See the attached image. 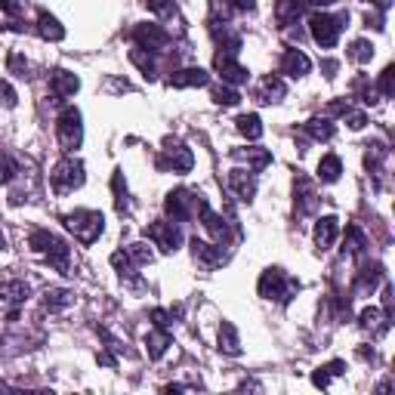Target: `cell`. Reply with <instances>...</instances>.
I'll list each match as a JSON object with an SVG mask.
<instances>
[{"instance_id":"obj_5","label":"cell","mask_w":395,"mask_h":395,"mask_svg":"<svg viewBox=\"0 0 395 395\" xmlns=\"http://www.w3.org/2000/svg\"><path fill=\"white\" fill-rule=\"evenodd\" d=\"M201 195H195V191H189V189H176L167 195L164 201V210L173 216L176 223H189V220H195L198 216V210H201Z\"/></svg>"},{"instance_id":"obj_50","label":"cell","mask_w":395,"mask_h":395,"mask_svg":"<svg viewBox=\"0 0 395 395\" xmlns=\"http://www.w3.org/2000/svg\"><path fill=\"white\" fill-rule=\"evenodd\" d=\"M374 4L380 6V10H389V4H392V0H374Z\"/></svg>"},{"instance_id":"obj_11","label":"cell","mask_w":395,"mask_h":395,"mask_svg":"<svg viewBox=\"0 0 395 395\" xmlns=\"http://www.w3.org/2000/svg\"><path fill=\"white\" fill-rule=\"evenodd\" d=\"M213 65H216V71H220L223 83H229V87H238V83H247V78H250V74H247V69H244V65H238V59H235V56L216 53Z\"/></svg>"},{"instance_id":"obj_28","label":"cell","mask_w":395,"mask_h":395,"mask_svg":"<svg viewBox=\"0 0 395 395\" xmlns=\"http://www.w3.org/2000/svg\"><path fill=\"white\" fill-rule=\"evenodd\" d=\"M130 62L136 65V69L146 74V78L151 81L158 74V62H155V56L148 53V49H142V47H136V49H130Z\"/></svg>"},{"instance_id":"obj_14","label":"cell","mask_w":395,"mask_h":395,"mask_svg":"<svg viewBox=\"0 0 395 395\" xmlns=\"http://www.w3.org/2000/svg\"><path fill=\"white\" fill-rule=\"evenodd\" d=\"M191 254L204 269H220L225 263V250L223 244H207V241H191Z\"/></svg>"},{"instance_id":"obj_24","label":"cell","mask_w":395,"mask_h":395,"mask_svg":"<svg viewBox=\"0 0 395 395\" xmlns=\"http://www.w3.org/2000/svg\"><path fill=\"white\" fill-rule=\"evenodd\" d=\"M220 349L225 355H241V340H238V331H235L232 322H223L220 324Z\"/></svg>"},{"instance_id":"obj_46","label":"cell","mask_w":395,"mask_h":395,"mask_svg":"<svg viewBox=\"0 0 395 395\" xmlns=\"http://www.w3.org/2000/svg\"><path fill=\"white\" fill-rule=\"evenodd\" d=\"M13 173H16V167L10 158H0V186H6V182L13 179Z\"/></svg>"},{"instance_id":"obj_39","label":"cell","mask_w":395,"mask_h":395,"mask_svg":"<svg viewBox=\"0 0 395 395\" xmlns=\"http://www.w3.org/2000/svg\"><path fill=\"white\" fill-rule=\"evenodd\" d=\"M44 297H47V300H44V302H47V309H65V306L71 302V293H69V290H56V288H53V290H47Z\"/></svg>"},{"instance_id":"obj_47","label":"cell","mask_w":395,"mask_h":395,"mask_svg":"<svg viewBox=\"0 0 395 395\" xmlns=\"http://www.w3.org/2000/svg\"><path fill=\"white\" fill-rule=\"evenodd\" d=\"M170 312H164V309H151V322H155V327H170Z\"/></svg>"},{"instance_id":"obj_38","label":"cell","mask_w":395,"mask_h":395,"mask_svg":"<svg viewBox=\"0 0 395 395\" xmlns=\"http://www.w3.org/2000/svg\"><path fill=\"white\" fill-rule=\"evenodd\" d=\"M112 189H114V201H117V210H127V182H124V173L121 170H114L112 176Z\"/></svg>"},{"instance_id":"obj_43","label":"cell","mask_w":395,"mask_h":395,"mask_svg":"<svg viewBox=\"0 0 395 395\" xmlns=\"http://www.w3.org/2000/svg\"><path fill=\"white\" fill-rule=\"evenodd\" d=\"M343 114H346V121H349V127H352V130H361V127L367 124V114H365V112H352V108H346Z\"/></svg>"},{"instance_id":"obj_27","label":"cell","mask_w":395,"mask_h":395,"mask_svg":"<svg viewBox=\"0 0 395 395\" xmlns=\"http://www.w3.org/2000/svg\"><path fill=\"white\" fill-rule=\"evenodd\" d=\"M284 93H288V90H284V81H278V78H266L263 81V87H259V102H266V105H272V102H281L284 99Z\"/></svg>"},{"instance_id":"obj_8","label":"cell","mask_w":395,"mask_h":395,"mask_svg":"<svg viewBox=\"0 0 395 395\" xmlns=\"http://www.w3.org/2000/svg\"><path fill=\"white\" fill-rule=\"evenodd\" d=\"M158 167H161V170H173V173H189L191 167H195V155H191V148H186L182 142L167 139L164 155H161V161H158Z\"/></svg>"},{"instance_id":"obj_42","label":"cell","mask_w":395,"mask_h":395,"mask_svg":"<svg viewBox=\"0 0 395 395\" xmlns=\"http://www.w3.org/2000/svg\"><path fill=\"white\" fill-rule=\"evenodd\" d=\"M148 10L155 16H161V19H167V16H173V0H146Z\"/></svg>"},{"instance_id":"obj_13","label":"cell","mask_w":395,"mask_h":395,"mask_svg":"<svg viewBox=\"0 0 395 395\" xmlns=\"http://www.w3.org/2000/svg\"><path fill=\"white\" fill-rule=\"evenodd\" d=\"M198 216H201V223H204V229L216 238V244H223V247H225V241H229V223H225L220 213H213V210L207 207V201H201Z\"/></svg>"},{"instance_id":"obj_7","label":"cell","mask_w":395,"mask_h":395,"mask_svg":"<svg viewBox=\"0 0 395 395\" xmlns=\"http://www.w3.org/2000/svg\"><path fill=\"white\" fill-rule=\"evenodd\" d=\"M83 186V164L74 161V158H65V161L56 164L53 170V189L59 195H69V191Z\"/></svg>"},{"instance_id":"obj_25","label":"cell","mask_w":395,"mask_h":395,"mask_svg":"<svg viewBox=\"0 0 395 395\" xmlns=\"http://www.w3.org/2000/svg\"><path fill=\"white\" fill-rule=\"evenodd\" d=\"M170 334H167V327H158V331H151L146 337V349H148V358H161L167 346H170Z\"/></svg>"},{"instance_id":"obj_20","label":"cell","mask_w":395,"mask_h":395,"mask_svg":"<svg viewBox=\"0 0 395 395\" xmlns=\"http://www.w3.org/2000/svg\"><path fill=\"white\" fill-rule=\"evenodd\" d=\"M293 195H297L300 213H312L315 204H318V191H315V186L306 179V176H300V179H297V189H293Z\"/></svg>"},{"instance_id":"obj_40","label":"cell","mask_w":395,"mask_h":395,"mask_svg":"<svg viewBox=\"0 0 395 395\" xmlns=\"http://www.w3.org/2000/svg\"><path fill=\"white\" fill-rule=\"evenodd\" d=\"M213 99H216L220 105H238V102H241V96L235 93L232 87H216V90H213Z\"/></svg>"},{"instance_id":"obj_49","label":"cell","mask_w":395,"mask_h":395,"mask_svg":"<svg viewBox=\"0 0 395 395\" xmlns=\"http://www.w3.org/2000/svg\"><path fill=\"white\" fill-rule=\"evenodd\" d=\"M306 4H312V6H331V4H337V0H306Z\"/></svg>"},{"instance_id":"obj_4","label":"cell","mask_w":395,"mask_h":395,"mask_svg":"<svg viewBox=\"0 0 395 395\" xmlns=\"http://www.w3.org/2000/svg\"><path fill=\"white\" fill-rule=\"evenodd\" d=\"M297 290H300V284L293 281L288 272H281V269H266V272L259 275V297H266V300L288 302Z\"/></svg>"},{"instance_id":"obj_31","label":"cell","mask_w":395,"mask_h":395,"mask_svg":"<svg viewBox=\"0 0 395 395\" xmlns=\"http://www.w3.org/2000/svg\"><path fill=\"white\" fill-rule=\"evenodd\" d=\"M213 35H216V44L223 47V53H225V56H238V53H241V37H238V35H232V31L225 28V25H223V31H220V28H213Z\"/></svg>"},{"instance_id":"obj_2","label":"cell","mask_w":395,"mask_h":395,"mask_svg":"<svg viewBox=\"0 0 395 395\" xmlns=\"http://www.w3.org/2000/svg\"><path fill=\"white\" fill-rule=\"evenodd\" d=\"M28 244L37 250V254H44L49 263H53L59 272H65L69 269V257H71V250L69 244H65L62 238H56L53 232H44V229H37V232H31V238H28Z\"/></svg>"},{"instance_id":"obj_34","label":"cell","mask_w":395,"mask_h":395,"mask_svg":"<svg viewBox=\"0 0 395 395\" xmlns=\"http://www.w3.org/2000/svg\"><path fill=\"white\" fill-rule=\"evenodd\" d=\"M343 367H346L343 361H331V365L318 367V371L312 374V383H315V386H322V389H324V386L331 383V377H340V374H343Z\"/></svg>"},{"instance_id":"obj_10","label":"cell","mask_w":395,"mask_h":395,"mask_svg":"<svg viewBox=\"0 0 395 395\" xmlns=\"http://www.w3.org/2000/svg\"><path fill=\"white\" fill-rule=\"evenodd\" d=\"M133 40H136L142 49H151V53H161V49L170 47V35H167L161 25H148V22L133 28Z\"/></svg>"},{"instance_id":"obj_6","label":"cell","mask_w":395,"mask_h":395,"mask_svg":"<svg viewBox=\"0 0 395 395\" xmlns=\"http://www.w3.org/2000/svg\"><path fill=\"white\" fill-rule=\"evenodd\" d=\"M56 133H59V142H62L65 151H74L83 142V124H81V112L74 105L62 108L56 121Z\"/></svg>"},{"instance_id":"obj_32","label":"cell","mask_w":395,"mask_h":395,"mask_svg":"<svg viewBox=\"0 0 395 395\" xmlns=\"http://www.w3.org/2000/svg\"><path fill=\"white\" fill-rule=\"evenodd\" d=\"M306 133L312 139H318V142H327V139L334 136V124L327 121V117H312V121L306 124Z\"/></svg>"},{"instance_id":"obj_17","label":"cell","mask_w":395,"mask_h":395,"mask_svg":"<svg viewBox=\"0 0 395 395\" xmlns=\"http://www.w3.org/2000/svg\"><path fill=\"white\" fill-rule=\"evenodd\" d=\"M337 235H340V220L337 216H322V220L315 223V244L318 250H327L337 241Z\"/></svg>"},{"instance_id":"obj_16","label":"cell","mask_w":395,"mask_h":395,"mask_svg":"<svg viewBox=\"0 0 395 395\" xmlns=\"http://www.w3.org/2000/svg\"><path fill=\"white\" fill-rule=\"evenodd\" d=\"M309 69H312V62H309V56L302 53V49H288V53L281 56V71L288 74V78H306Z\"/></svg>"},{"instance_id":"obj_15","label":"cell","mask_w":395,"mask_h":395,"mask_svg":"<svg viewBox=\"0 0 395 395\" xmlns=\"http://www.w3.org/2000/svg\"><path fill=\"white\" fill-rule=\"evenodd\" d=\"M229 189L241 201H250L257 195V170H232L229 173Z\"/></svg>"},{"instance_id":"obj_45","label":"cell","mask_w":395,"mask_h":395,"mask_svg":"<svg viewBox=\"0 0 395 395\" xmlns=\"http://www.w3.org/2000/svg\"><path fill=\"white\" fill-rule=\"evenodd\" d=\"M10 71L19 74V78H25V74H28V62H25L19 53H13V56H10Z\"/></svg>"},{"instance_id":"obj_35","label":"cell","mask_w":395,"mask_h":395,"mask_svg":"<svg viewBox=\"0 0 395 395\" xmlns=\"http://www.w3.org/2000/svg\"><path fill=\"white\" fill-rule=\"evenodd\" d=\"M349 59L352 62H358V65H367L374 59V47H371V40H355V44L349 47Z\"/></svg>"},{"instance_id":"obj_19","label":"cell","mask_w":395,"mask_h":395,"mask_svg":"<svg viewBox=\"0 0 395 395\" xmlns=\"http://www.w3.org/2000/svg\"><path fill=\"white\" fill-rule=\"evenodd\" d=\"M302 10H306V0H278L275 4V19H278L281 28H290V25H297Z\"/></svg>"},{"instance_id":"obj_1","label":"cell","mask_w":395,"mask_h":395,"mask_svg":"<svg viewBox=\"0 0 395 395\" xmlns=\"http://www.w3.org/2000/svg\"><path fill=\"white\" fill-rule=\"evenodd\" d=\"M65 225H69V232H74L81 244H93L105 229V220L99 210H74V213L65 216Z\"/></svg>"},{"instance_id":"obj_12","label":"cell","mask_w":395,"mask_h":395,"mask_svg":"<svg viewBox=\"0 0 395 395\" xmlns=\"http://www.w3.org/2000/svg\"><path fill=\"white\" fill-rule=\"evenodd\" d=\"M25 300H28V284H25V281H10V284H4V288H0V312L16 315Z\"/></svg>"},{"instance_id":"obj_23","label":"cell","mask_w":395,"mask_h":395,"mask_svg":"<svg viewBox=\"0 0 395 395\" xmlns=\"http://www.w3.org/2000/svg\"><path fill=\"white\" fill-rule=\"evenodd\" d=\"M361 327H365V331H371L374 337H383L386 331H389V318H386L380 309H365V312H361Z\"/></svg>"},{"instance_id":"obj_48","label":"cell","mask_w":395,"mask_h":395,"mask_svg":"<svg viewBox=\"0 0 395 395\" xmlns=\"http://www.w3.org/2000/svg\"><path fill=\"white\" fill-rule=\"evenodd\" d=\"M232 4H235V10H254V0H232Z\"/></svg>"},{"instance_id":"obj_26","label":"cell","mask_w":395,"mask_h":395,"mask_svg":"<svg viewBox=\"0 0 395 395\" xmlns=\"http://www.w3.org/2000/svg\"><path fill=\"white\" fill-rule=\"evenodd\" d=\"M37 31H40V37H44V40H62L65 37V28L59 25L56 16H49V13L37 16Z\"/></svg>"},{"instance_id":"obj_29","label":"cell","mask_w":395,"mask_h":395,"mask_svg":"<svg viewBox=\"0 0 395 395\" xmlns=\"http://www.w3.org/2000/svg\"><path fill=\"white\" fill-rule=\"evenodd\" d=\"M340 173H343V161H340V158L337 155H324L322 164H318V179H322V182H337Z\"/></svg>"},{"instance_id":"obj_44","label":"cell","mask_w":395,"mask_h":395,"mask_svg":"<svg viewBox=\"0 0 395 395\" xmlns=\"http://www.w3.org/2000/svg\"><path fill=\"white\" fill-rule=\"evenodd\" d=\"M0 102H4L6 108H13V105H16V90H13L6 81H0Z\"/></svg>"},{"instance_id":"obj_33","label":"cell","mask_w":395,"mask_h":395,"mask_svg":"<svg viewBox=\"0 0 395 395\" xmlns=\"http://www.w3.org/2000/svg\"><path fill=\"white\" fill-rule=\"evenodd\" d=\"M238 130L244 133L247 139H259L263 136V121H259V114H241L238 117Z\"/></svg>"},{"instance_id":"obj_3","label":"cell","mask_w":395,"mask_h":395,"mask_svg":"<svg viewBox=\"0 0 395 395\" xmlns=\"http://www.w3.org/2000/svg\"><path fill=\"white\" fill-rule=\"evenodd\" d=\"M349 25V16L340 13V16H327V13H315L309 19V31H312V40L318 47H334L343 35V28Z\"/></svg>"},{"instance_id":"obj_22","label":"cell","mask_w":395,"mask_h":395,"mask_svg":"<svg viewBox=\"0 0 395 395\" xmlns=\"http://www.w3.org/2000/svg\"><path fill=\"white\" fill-rule=\"evenodd\" d=\"M49 87H53V93H56L59 99H65V96H74V93H78L81 81L74 78L71 71H53V81H49Z\"/></svg>"},{"instance_id":"obj_37","label":"cell","mask_w":395,"mask_h":395,"mask_svg":"<svg viewBox=\"0 0 395 395\" xmlns=\"http://www.w3.org/2000/svg\"><path fill=\"white\" fill-rule=\"evenodd\" d=\"M365 247H367L365 232H361L358 225H349V238H346V247L343 250H349V254H365Z\"/></svg>"},{"instance_id":"obj_30","label":"cell","mask_w":395,"mask_h":395,"mask_svg":"<svg viewBox=\"0 0 395 395\" xmlns=\"http://www.w3.org/2000/svg\"><path fill=\"white\" fill-rule=\"evenodd\" d=\"M235 158H241V161H247L250 164V170H263V167L272 161V155H269L266 148H238V151H232Z\"/></svg>"},{"instance_id":"obj_41","label":"cell","mask_w":395,"mask_h":395,"mask_svg":"<svg viewBox=\"0 0 395 395\" xmlns=\"http://www.w3.org/2000/svg\"><path fill=\"white\" fill-rule=\"evenodd\" d=\"M380 93L383 96H392L395 93V69H392V65H386L383 74H380Z\"/></svg>"},{"instance_id":"obj_36","label":"cell","mask_w":395,"mask_h":395,"mask_svg":"<svg viewBox=\"0 0 395 395\" xmlns=\"http://www.w3.org/2000/svg\"><path fill=\"white\" fill-rule=\"evenodd\" d=\"M127 257L133 259V266H148L151 259H155V254L148 250L146 241H136V244H130L127 247Z\"/></svg>"},{"instance_id":"obj_21","label":"cell","mask_w":395,"mask_h":395,"mask_svg":"<svg viewBox=\"0 0 395 395\" xmlns=\"http://www.w3.org/2000/svg\"><path fill=\"white\" fill-rule=\"evenodd\" d=\"M380 281H383V266L380 263H367L358 272V278H355V290L358 293H367V290H374Z\"/></svg>"},{"instance_id":"obj_9","label":"cell","mask_w":395,"mask_h":395,"mask_svg":"<svg viewBox=\"0 0 395 395\" xmlns=\"http://www.w3.org/2000/svg\"><path fill=\"white\" fill-rule=\"evenodd\" d=\"M146 238H148V241H155V244L161 247V250H167V254H173V250L182 244V232H179V225H176V223H167V220L151 223L148 229H146Z\"/></svg>"},{"instance_id":"obj_18","label":"cell","mask_w":395,"mask_h":395,"mask_svg":"<svg viewBox=\"0 0 395 395\" xmlns=\"http://www.w3.org/2000/svg\"><path fill=\"white\" fill-rule=\"evenodd\" d=\"M210 81V74L204 69H179V71H173L170 74V87L176 90H186V87H204V83Z\"/></svg>"}]
</instances>
